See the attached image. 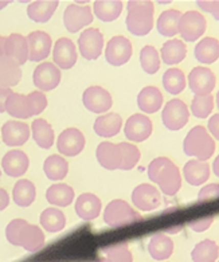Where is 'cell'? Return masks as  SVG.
Wrapping results in <instances>:
<instances>
[{"label": "cell", "mask_w": 219, "mask_h": 262, "mask_svg": "<svg viewBox=\"0 0 219 262\" xmlns=\"http://www.w3.org/2000/svg\"><path fill=\"white\" fill-rule=\"evenodd\" d=\"M148 178L156 183L163 194L173 196L182 188V175L173 162L167 158H156L149 163Z\"/></svg>", "instance_id": "1"}, {"label": "cell", "mask_w": 219, "mask_h": 262, "mask_svg": "<svg viewBox=\"0 0 219 262\" xmlns=\"http://www.w3.org/2000/svg\"><path fill=\"white\" fill-rule=\"evenodd\" d=\"M7 241L14 246H22L27 251H38L43 248L45 234L39 226L30 225L25 219H14L6 227Z\"/></svg>", "instance_id": "2"}, {"label": "cell", "mask_w": 219, "mask_h": 262, "mask_svg": "<svg viewBox=\"0 0 219 262\" xmlns=\"http://www.w3.org/2000/svg\"><path fill=\"white\" fill-rule=\"evenodd\" d=\"M155 7L148 0H132L128 2V15L125 25L130 34L144 36L151 33L154 27Z\"/></svg>", "instance_id": "3"}, {"label": "cell", "mask_w": 219, "mask_h": 262, "mask_svg": "<svg viewBox=\"0 0 219 262\" xmlns=\"http://www.w3.org/2000/svg\"><path fill=\"white\" fill-rule=\"evenodd\" d=\"M184 154L199 162H206L215 152V141L206 128L198 125L187 133L183 143Z\"/></svg>", "instance_id": "4"}, {"label": "cell", "mask_w": 219, "mask_h": 262, "mask_svg": "<svg viewBox=\"0 0 219 262\" xmlns=\"http://www.w3.org/2000/svg\"><path fill=\"white\" fill-rule=\"evenodd\" d=\"M141 221V215L125 201H112L104 211V222L111 227H122Z\"/></svg>", "instance_id": "5"}, {"label": "cell", "mask_w": 219, "mask_h": 262, "mask_svg": "<svg viewBox=\"0 0 219 262\" xmlns=\"http://www.w3.org/2000/svg\"><path fill=\"white\" fill-rule=\"evenodd\" d=\"M207 29L206 18L201 12L187 11L182 15L179 23V34L186 42H195L203 36Z\"/></svg>", "instance_id": "6"}, {"label": "cell", "mask_w": 219, "mask_h": 262, "mask_svg": "<svg viewBox=\"0 0 219 262\" xmlns=\"http://www.w3.org/2000/svg\"><path fill=\"white\" fill-rule=\"evenodd\" d=\"M190 119V112L182 100H171L165 104L162 113V120L165 128L169 130H179L186 126Z\"/></svg>", "instance_id": "7"}, {"label": "cell", "mask_w": 219, "mask_h": 262, "mask_svg": "<svg viewBox=\"0 0 219 262\" xmlns=\"http://www.w3.org/2000/svg\"><path fill=\"white\" fill-rule=\"evenodd\" d=\"M187 82L195 96H208L215 88L216 77L210 69L198 66L190 72Z\"/></svg>", "instance_id": "8"}, {"label": "cell", "mask_w": 219, "mask_h": 262, "mask_svg": "<svg viewBox=\"0 0 219 262\" xmlns=\"http://www.w3.org/2000/svg\"><path fill=\"white\" fill-rule=\"evenodd\" d=\"M132 57V43L125 36H113L108 42L105 58L112 66L125 65Z\"/></svg>", "instance_id": "9"}, {"label": "cell", "mask_w": 219, "mask_h": 262, "mask_svg": "<svg viewBox=\"0 0 219 262\" xmlns=\"http://www.w3.org/2000/svg\"><path fill=\"white\" fill-rule=\"evenodd\" d=\"M79 51L85 59L94 61L102 53L104 47V36L98 29H86L78 39Z\"/></svg>", "instance_id": "10"}, {"label": "cell", "mask_w": 219, "mask_h": 262, "mask_svg": "<svg viewBox=\"0 0 219 262\" xmlns=\"http://www.w3.org/2000/svg\"><path fill=\"white\" fill-rule=\"evenodd\" d=\"M132 202L141 211H152L162 205L160 191L151 184L143 183L133 190Z\"/></svg>", "instance_id": "11"}, {"label": "cell", "mask_w": 219, "mask_h": 262, "mask_svg": "<svg viewBox=\"0 0 219 262\" xmlns=\"http://www.w3.org/2000/svg\"><path fill=\"white\" fill-rule=\"evenodd\" d=\"M34 85L42 92L53 90L61 82V72L51 62H42L34 70Z\"/></svg>", "instance_id": "12"}, {"label": "cell", "mask_w": 219, "mask_h": 262, "mask_svg": "<svg viewBox=\"0 0 219 262\" xmlns=\"http://www.w3.org/2000/svg\"><path fill=\"white\" fill-rule=\"evenodd\" d=\"M82 102L87 111L100 115L112 108V96L104 88L90 86L83 92Z\"/></svg>", "instance_id": "13"}, {"label": "cell", "mask_w": 219, "mask_h": 262, "mask_svg": "<svg viewBox=\"0 0 219 262\" xmlns=\"http://www.w3.org/2000/svg\"><path fill=\"white\" fill-rule=\"evenodd\" d=\"M92 22H93V15L89 6L70 4L63 14V23L70 33H77Z\"/></svg>", "instance_id": "14"}, {"label": "cell", "mask_w": 219, "mask_h": 262, "mask_svg": "<svg viewBox=\"0 0 219 262\" xmlns=\"http://www.w3.org/2000/svg\"><path fill=\"white\" fill-rule=\"evenodd\" d=\"M57 147L65 156H77L85 147V136L77 128H68L58 137Z\"/></svg>", "instance_id": "15"}, {"label": "cell", "mask_w": 219, "mask_h": 262, "mask_svg": "<svg viewBox=\"0 0 219 262\" xmlns=\"http://www.w3.org/2000/svg\"><path fill=\"white\" fill-rule=\"evenodd\" d=\"M29 45V59L40 62L46 59L51 50V38L45 31H33L26 36Z\"/></svg>", "instance_id": "16"}, {"label": "cell", "mask_w": 219, "mask_h": 262, "mask_svg": "<svg viewBox=\"0 0 219 262\" xmlns=\"http://www.w3.org/2000/svg\"><path fill=\"white\" fill-rule=\"evenodd\" d=\"M152 129H154V125L149 117L144 115H133L126 120L124 132L129 140L140 143L151 136Z\"/></svg>", "instance_id": "17"}, {"label": "cell", "mask_w": 219, "mask_h": 262, "mask_svg": "<svg viewBox=\"0 0 219 262\" xmlns=\"http://www.w3.org/2000/svg\"><path fill=\"white\" fill-rule=\"evenodd\" d=\"M2 137L10 147H20L29 140L30 128L25 122L7 121L2 128Z\"/></svg>", "instance_id": "18"}, {"label": "cell", "mask_w": 219, "mask_h": 262, "mask_svg": "<svg viewBox=\"0 0 219 262\" xmlns=\"http://www.w3.org/2000/svg\"><path fill=\"white\" fill-rule=\"evenodd\" d=\"M29 164L30 162L27 155L19 149H12V151L7 152L2 160V168L11 178H20L22 175H25L29 168Z\"/></svg>", "instance_id": "19"}, {"label": "cell", "mask_w": 219, "mask_h": 262, "mask_svg": "<svg viewBox=\"0 0 219 262\" xmlns=\"http://www.w3.org/2000/svg\"><path fill=\"white\" fill-rule=\"evenodd\" d=\"M53 58L58 66L63 70L72 69L77 62V50L72 40L68 38H61L55 42Z\"/></svg>", "instance_id": "20"}, {"label": "cell", "mask_w": 219, "mask_h": 262, "mask_svg": "<svg viewBox=\"0 0 219 262\" xmlns=\"http://www.w3.org/2000/svg\"><path fill=\"white\" fill-rule=\"evenodd\" d=\"M97 160L101 167L113 171V169L121 168L122 154L119 145H116L109 141H104L97 147Z\"/></svg>", "instance_id": "21"}, {"label": "cell", "mask_w": 219, "mask_h": 262, "mask_svg": "<svg viewBox=\"0 0 219 262\" xmlns=\"http://www.w3.org/2000/svg\"><path fill=\"white\" fill-rule=\"evenodd\" d=\"M6 57L14 59L19 66L25 65L29 59V45L22 34H11L6 42Z\"/></svg>", "instance_id": "22"}, {"label": "cell", "mask_w": 219, "mask_h": 262, "mask_svg": "<svg viewBox=\"0 0 219 262\" xmlns=\"http://www.w3.org/2000/svg\"><path fill=\"white\" fill-rule=\"evenodd\" d=\"M101 201L94 194H81L76 201L77 215L83 221H93L100 215Z\"/></svg>", "instance_id": "23"}, {"label": "cell", "mask_w": 219, "mask_h": 262, "mask_svg": "<svg viewBox=\"0 0 219 262\" xmlns=\"http://www.w3.org/2000/svg\"><path fill=\"white\" fill-rule=\"evenodd\" d=\"M20 78H22L20 66L11 58H0V86L11 89L12 86H16L20 82Z\"/></svg>", "instance_id": "24"}, {"label": "cell", "mask_w": 219, "mask_h": 262, "mask_svg": "<svg viewBox=\"0 0 219 262\" xmlns=\"http://www.w3.org/2000/svg\"><path fill=\"white\" fill-rule=\"evenodd\" d=\"M137 105L144 113H148V115L156 113L163 105L162 92L155 86L144 88L137 96Z\"/></svg>", "instance_id": "25"}, {"label": "cell", "mask_w": 219, "mask_h": 262, "mask_svg": "<svg viewBox=\"0 0 219 262\" xmlns=\"http://www.w3.org/2000/svg\"><path fill=\"white\" fill-rule=\"evenodd\" d=\"M195 58L198 62L211 65L219 59V40L212 36H206L195 47Z\"/></svg>", "instance_id": "26"}, {"label": "cell", "mask_w": 219, "mask_h": 262, "mask_svg": "<svg viewBox=\"0 0 219 262\" xmlns=\"http://www.w3.org/2000/svg\"><path fill=\"white\" fill-rule=\"evenodd\" d=\"M183 175L191 186H202L210 178V165L199 160H190L184 165Z\"/></svg>", "instance_id": "27"}, {"label": "cell", "mask_w": 219, "mask_h": 262, "mask_svg": "<svg viewBox=\"0 0 219 262\" xmlns=\"http://www.w3.org/2000/svg\"><path fill=\"white\" fill-rule=\"evenodd\" d=\"M57 7V0H36L27 7V15L34 22L46 23L54 15Z\"/></svg>", "instance_id": "28"}, {"label": "cell", "mask_w": 219, "mask_h": 262, "mask_svg": "<svg viewBox=\"0 0 219 262\" xmlns=\"http://www.w3.org/2000/svg\"><path fill=\"white\" fill-rule=\"evenodd\" d=\"M148 251L152 258L156 261H164L169 258L173 253L172 239L165 234H155L148 244Z\"/></svg>", "instance_id": "29"}, {"label": "cell", "mask_w": 219, "mask_h": 262, "mask_svg": "<svg viewBox=\"0 0 219 262\" xmlns=\"http://www.w3.org/2000/svg\"><path fill=\"white\" fill-rule=\"evenodd\" d=\"M122 125L121 116L117 113L100 116L94 122V132L100 137H113L120 132Z\"/></svg>", "instance_id": "30"}, {"label": "cell", "mask_w": 219, "mask_h": 262, "mask_svg": "<svg viewBox=\"0 0 219 262\" xmlns=\"http://www.w3.org/2000/svg\"><path fill=\"white\" fill-rule=\"evenodd\" d=\"M6 112L16 119H29L33 116L31 105L27 96L19 93H11L6 101Z\"/></svg>", "instance_id": "31"}, {"label": "cell", "mask_w": 219, "mask_h": 262, "mask_svg": "<svg viewBox=\"0 0 219 262\" xmlns=\"http://www.w3.org/2000/svg\"><path fill=\"white\" fill-rule=\"evenodd\" d=\"M187 55V47L183 40L169 39L162 47V59L165 65H178Z\"/></svg>", "instance_id": "32"}, {"label": "cell", "mask_w": 219, "mask_h": 262, "mask_svg": "<svg viewBox=\"0 0 219 262\" xmlns=\"http://www.w3.org/2000/svg\"><path fill=\"white\" fill-rule=\"evenodd\" d=\"M182 12L178 10H167L162 12L158 19V31L160 35L171 38L179 34V23L182 19Z\"/></svg>", "instance_id": "33"}, {"label": "cell", "mask_w": 219, "mask_h": 262, "mask_svg": "<svg viewBox=\"0 0 219 262\" xmlns=\"http://www.w3.org/2000/svg\"><path fill=\"white\" fill-rule=\"evenodd\" d=\"M94 14L102 22H113L122 12V2L120 0H97L93 6Z\"/></svg>", "instance_id": "34"}, {"label": "cell", "mask_w": 219, "mask_h": 262, "mask_svg": "<svg viewBox=\"0 0 219 262\" xmlns=\"http://www.w3.org/2000/svg\"><path fill=\"white\" fill-rule=\"evenodd\" d=\"M46 199L51 205H55L58 207H66V206L72 205V202L74 201V190L65 183L53 184L47 190Z\"/></svg>", "instance_id": "35"}, {"label": "cell", "mask_w": 219, "mask_h": 262, "mask_svg": "<svg viewBox=\"0 0 219 262\" xmlns=\"http://www.w3.org/2000/svg\"><path fill=\"white\" fill-rule=\"evenodd\" d=\"M33 139L40 148L49 149L54 144V130L51 125L45 119L34 120L33 125Z\"/></svg>", "instance_id": "36"}, {"label": "cell", "mask_w": 219, "mask_h": 262, "mask_svg": "<svg viewBox=\"0 0 219 262\" xmlns=\"http://www.w3.org/2000/svg\"><path fill=\"white\" fill-rule=\"evenodd\" d=\"M219 257V246L215 241L203 239L191 251L192 262H215Z\"/></svg>", "instance_id": "37"}, {"label": "cell", "mask_w": 219, "mask_h": 262, "mask_svg": "<svg viewBox=\"0 0 219 262\" xmlns=\"http://www.w3.org/2000/svg\"><path fill=\"white\" fill-rule=\"evenodd\" d=\"M39 222L42 227L49 233H58L66 226V216L61 210L49 207L45 211H42L39 216Z\"/></svg>", "instance_id": "38"}, {"label": "cell", "mask_w": 219, "mask_h": 262, "mask_svg": "<svg viewBox=\"0 0 219 262\" xmlns=\"http://www.w3.org/2000/svg\"><path fill=\"white\" fill-rule=\"evenodd\" d=\"M36 196V190L33 182L27 179L19 180L18 183L15 184L14 191H12V198L14 202L20 207H29Z\"/></svg>", "instance_id": "39"}, {"label": "cell", "mask_w": 219, "mask_h": 262, "mask_svg": "<svg viewBox=\"0 0 219 262\" xmlns=\"http://www.w3.org/2000/svg\"><path fill=\"white\" fill-rule=\"evenodd\" d=\"M43 171L50 180L65 179L69 172V163L59 155H51L45 160Z\"/></svg>", "instance_id": "40"}, {"label": "cell", "mask_w": 219, "mask_h": 262, "mask_svg": "<svg viewBox=\"0 0 219 262\" xmlns=\"http://www.w3.org/2000/svg\"><path fill=\"white\" fill-rule=\"evenodd\" d=\"M186 76L180 69H168L163 76V86L171 94L182 93L186 88Z\"/></svg>", "instance_id": "41"}, {"label": "cell", "mask_w": 219, "mask_h": 262, "mask_svg": "<svg viewBox=\"0 0 219 262\" xmlns=\"http://www.w3.org/2000/svg\"><path fill=\"white\" fill-rule=\"evenodd\" d=\"M140 63L147 74H155L160 69V55L154 46H144L140 51Z\"/></svg>", "instance_id": "42"}, {"label": "cell", "mask_w": 219, "mask_h": 262, "mask_svg": "<svg viewBox=\"0 0 219 262\" xmlns=\"http://www.w3.org/2000/svg\"><path fill=\"white\" fill-rule=\"evenodd\" d=\"M214 109V98L208 96H194L191 102V112L198 119H207Z\"/></svg>", "instance_id": "43"}, {"label": "cell", "mask_w": 219, "mask_h": 262, "mask_svg": "<svg viewBox=\"0 0 219 262\" xmlns=\"http://www.w3.org/2000/svg\"><path fill=\"white\" fill-rule=\"evenodd\" d=\"M119 147L120 149H121V154H122V163H121V168L120 169L129 171V169L135 168V165L139 163L141 156L139 148L135 147L133 144H129V143H120Z\"/></svg>", "instance_id": "44"}, {"label": "cell", "mask_w": 219, "mask_h": 262, "mask_svg": "<svg viewBox=\"0 0 219 262\" xmlns=\"http://www.w3.org/2000/svg\"><path fill=\"white\" fill-rule=\"evenodd\" d=\"M105 259L108 262H132L133 257L129 248L125 244L112 245L104 249Z\"/></svg>", "instance_id": "45"}, {"label": "cell", "mask_w": 219, "mask_h": 262, "mask_svg": "<svg viewBox=\"0 0 219 262\" xmlns=\"http://www.w3.org/2000/svg\"><path fill=\"white\" fill-rule=\"evenodd\" d=\"M29 100H30V105H31V111H33V116L35 115H39L42 112L46 109L47 106V98L45 96V93L42 92H33V93H30L29 96Z\"/></svg>", "instance_id": "46"}, {"label": "cell", "mask_w": 219, "mask_h": 262, "mask_svg": "<svg viewBox=\"0 0 219 262\" xmlns=\"http://www.w3.org/2000/svg\"><path fill=\"white\" fill-rule=\"evenodd\" d=\"M214 199H219V184L216 183L203 187L198 194V201L199 202H211Z\"/></svg>", "instance_id": "47"}, {"label": "cell", "mask_w": 219, "mask_h": 262, "mask_svg": "<svg viewBox=\"0 0 219 262\" xmlns=\"http://www.w3.org/2000/svg\"><path fill=\"white\" fill-rule=\"evenodd\" d=\"M212 222H214V216L210 215L205 216V218H199L196 221H192V222H190L188 226L194 230V231H196V233H202V231H206L208 227L211 226Z\"/></svg>", "instance_id": "48"}, {"label": "cell", "mask_w": 219, "mask_h": 262, "mask_svg": "<svg viewBox=\"0 0 219 262\" xmlns=\"http://www.w3.org/2000/svg\"><path fill=\"white\" fill-rule=\"evenodd\" d=\"M208 130L214 136V139L219 140V113L208 120Z\"/></svg>", "instance_id": "49"}, {"label": "cell", "mask_w": 219, "mask_h": 262, "mask_svg": "<svg viewBox=\"0 0 219 262\" xmlns=\"http://www.w3.org/2000/svg\"><path fill=\"white\" fill-rule=\"evenodd\" d=\"M196 4L199 6V8L203 10L205 12H210V14H212L214 10H215L216 4H218V0H199Z\"/></svg>", "instance_id": "50"}, {"label": "cell", "mask_w": 219, "mask_h": 262, "mask_svg": "<svg viewBox=\"0 0 219 262\" xmlns=\"http://www.w3.org/2000/svg\"><path fill=\"white\" fill-rule=\"evenodd\" d=\"M11 93H14L11 89L0 86V113L6 112V101H7L8 96H10Z\"/></svg>", "instance_id": "51"}, {"label": "cell", "mask_w": 219, "mask_h": 262, "mask_svg": "<svg viewBox=\"0 0 219 262\" xmlns=\"http://www.w3.org/2000/svg\"><path fill=\"white\" fill-rule=\"evenodd\" d=\"M8 203H10V198L6 190L0 188V211H3L4 208H7Z\"/></svg>", "instance_id": "52"}, {"label": "cell", "mask_w": 219, "mask_h": 262, "mask_svg": "<svg viewBox=\"0 0 219 262\" xmlns=\"http://www.w3.org/2000/svg\"><path fill=\"white\" fill-rule=\"evenodd\" d=\"M6 42L7 36H0V58L6 57Z\"/></svg>", "instance_id": "53"}, {"label": "cell", "mask_w": 219, "mask_h": 262, "mask_svg": "<svg viewBox=\"0 0 219 262\" xmlns=\"http://www.w3.org/2000/svg\"><path fill=\"white\" fill-rule=\"evenodd\" d=\"M212 169H214V173L219 178V155L215 158L214 163H212Z\"/></svg>", "instance_id": "54"}, {"label": "cell", "mask_w": 219, "mask_h": 262, "mask_svg": "<svg viewBox=\"0 0 219 262\" xmlns=\"http://www.w3.org/2000/svg\"><path fill=\"white\" fill-rule=\"evenodd\" d=\"M212 16H214V19H216L219 22V0H218V4H216L215 10H214V12H212Z\"/></svg>", "instance_id": "55"}, {"label": "cell", "mask_w": 219, "mask_h": 262, "mask_svg": "<svg viewBox=\"0 0 219 262\" xmlns=\"http://www.w3.org/2000/svg\"><path fill=\"white\" fill-rule=\"evenodd\" d=\"M8 3H10V2H7V0H3V2H0V10L6 7V6H8Z\"/></svg>", "instance_id": "56"}, {"label": "cell", "mask_w": 219, "mask_h": 262, "mask_svg": "<svg viewBox=\"0 0 219 262\" xmlns=\"http://www.w3.org/2000/svg\"><path fill=\"white\" fill-rule=\"evenodd\" d=\"M216 106H218V109H219V92H218V94H216Z\"/></svg>", "instance_id": "57"}, {"label": "cell", "mask_w": 219, "mask_h": 262, "mask_svg": "<svg viewBox=\"0 0 219 262\" xmlns=\"http://www.w3.org/2000/svg\"><path fill=\"white\" fill-rule=\"evenodd\" d=\"M98 262H108V261H106V259H105V258H102V259H100V261H98Z\"/></svg>", "instance_id": "58"}, {"label": "cell", "mask_w": 219, "mask_h": 262, "mask_svg": "<svg viewBox=\"0 0 219 262\" xmlns=\"http://www.w3.org/2000/svg\"><path fill=\"white\" fill-rule=\"evenodd\" d=\"M0 175H2V172H0Z\"/></svg>", "instance_id": "59"}]
</instances>
